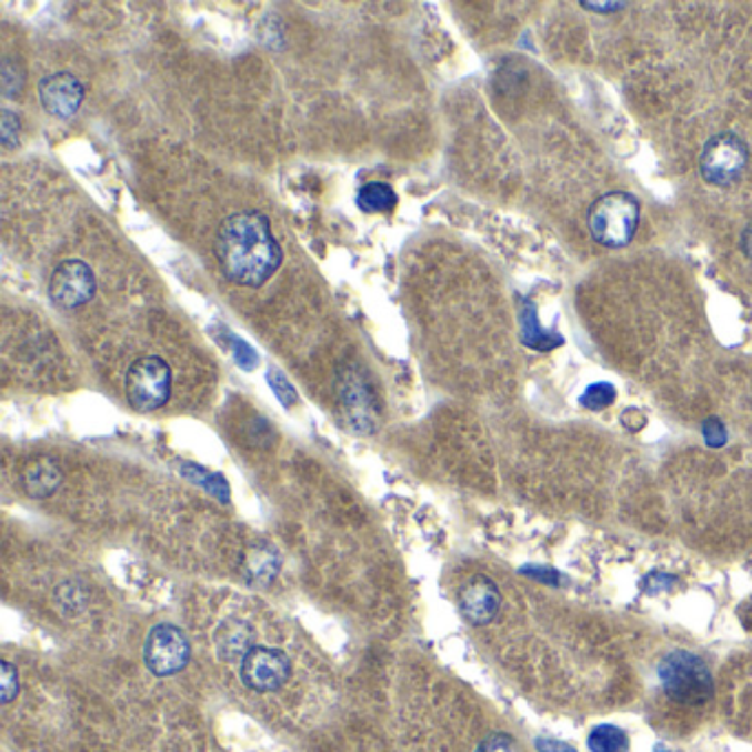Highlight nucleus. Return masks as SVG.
<instances>
[{"mask_svg": "<svg viewBox=\"0 0 752 752\" xmlns=\"http://www.w3.org/2000/svg\"><path fill=\"white\" fill-rule=\"evenodd\" d=\"M217 259L223 277L239 288H263L283 265L270 219L248 210L228 217L217 232Z\"/></svg>", "mask_w": 752, "mask_h": 752, "instance_id": "nucleus-1", "label": "nucleus"}, {"mask_svg": "<svg viewBox=\"0 0 752 752\" xmlns=\"http://www.w3.org/2000/svg\"><path fill=\"white\" fill-rule=\"evenodd\" d=\"M664 693L684 706H700L713 698V678L702 658L691 651H673L660 662Z\"/></svg>", "mask_w": 752, "mask_h": 752, "instance_id": "nucleus-2", "label": "nucleus"}, {"mask_svg": "<svg viewBox=\"0 0 752 752\" xmlns=\"http://www.w3.org/2000/svg\"><path fill=\"white\" fill-rule=\"evenodd\" d=\"M640 223V205L626 192H609L594 201L588 225L596 243L604 248H624L631 243Z\"/></svg>", "mask_w": 752, "mask_h": 752, "instance_id": "nucleus-3", "label": "nucleus"}, {"mask_svg": "<svg viewBox=\"0 0 752 752\" xmlns=\"http://www.w3.org/2000/svg\"><path fill=\"white\" fill-rule=\"evenodd\" d=\"M127 400L140 413L161 409L172 393V371L159 355L136 360L127 371Z\"/></svg>", "mask_w": 752, "mask_h": 752, "instance_id": "nucleus-4", "label": "nucleus"}, {"mask_svg": "<svg viewBox=\"0 0 752 752\" xmlns=\"http://www.w3.org/2000/svg\"><path fill=\"white\" fill-rule=\"evenodd\" d=\"M749 163V149L735 133H720L711 138L700 157V172L711 186L735 183Z\"/></svg>", "mask_w": 752, "mask_h": 752, "instance_id": "nucleus-5", "label": "nucleus"}, {"mask_svg": "<svg viewBox=\"0 0 752 752\" xmlns=\"http://www.w3.org/2000/svg\"><path fill=\"white\" fill-rule=\"evenodd\" d=\"M144 660L147 666L159 678L179 673L190 660V642L186 633L174 624L152 626L144 644Z\"/></svg>", "mask_w": 752, "mask_h": 752, "instance_id": "nucleus-6", "label": "nucleus"}, {"mask_svg": "<svg viewBox=\"0 0 752 752\" xmlns=\"http://www.w3.org/2000/svg\"><path fill=\"white\" fill-rule=\"evenodd\" d=\"M340 404L349 427L360 435H371L378 431V404L362 373L347 369L338 382Z\"/></svg>", "mask_w": 752, "mask_h": 752, "instance_id": "nucleus-7", "label": "nucleus"}, {"mask_svg": "<svg viewBox=\"0 0 752 752\" xmlns=\"http://www.w3.org/2000/svg\"><path fill=\"white\" fill-rule=\"evenodd\" d=\"M98 281L93 270L84 261H64L60 263L49 281V299L67 311H73L89 301H93Z\"/></svg>", "mask_w": 752, "mask_h": 752, "instance_id": "nucleus-8", "label": "nucleus"}, {"mask_svg": "<svg viewBox=\"0 0 752 752\" xmlns=\"http://www.w3.org/2000/svg\"><path fill=\"white\" fill-rule=\"evenodd\" d=\"M292 675V662L281 649L254 646L241 662V680L257 693L281 689Z\"/></svg>", "mask_w": 752, "mask_h": 752, "instance_id": "nucleus-9", "label": "nucleus"}, {"mask_svg": "<svg viewBox=\"0 0 752 752\" xmlns=\"http://www.w3.org/2000/svg\"><path fill=\"white\" fill-rule=\"evenodd\" d=\"M38 98L42 109L60 120H69L84 102V87L73 73H53L38 82Z\"/></svg>", "mask_w": 752, "mask_h": 752, "instance_id": "nucleus-10", "label": "nucleus"}, {"mask_svg": "<svg viewBox=\"0 0 752 752\" xmlns=\"http://www.w3.org/2000/svg\"><path fill=\"white\" fill-rule=\"evenodd\" d=\"M459 609L477 626L492 622L501 609L499 588L488 576H472L459 592Z\"/></svg>", "mask_w": 752, "mask_h": 752, "instance_id": "nucleus-11", "label": "nucleus"}, {"mask_svg": "<svg viewBox=\"0 0 752 752\" xmlns=\"http://www.w3.org/2000/svg\"><path fill=\"white\" fill-rule=\"evenodd\" d=\"M239 570H241V574H243V579L248 583H252L257 588H265V585H270L279 576L281 557L268 543H252L241 554Z\"/></svg>", "mask_w": 752, "mask_h": 752, "instance_id": "nucleus-12", "label": "nucleus"}, {"mask_svg": "<svg viewBox=\"0 0 752 752\" xmlns=\"http://www.w3.org/2000/svg\"><path fill=\"white\" fill-rule=\"evenodd\" d=\"M254 629L245 620H225L214 631V649L221 660L237 662L254 649Z\"/></svg>", "mask_w": 752, "mask_h": 752, "instance_id": "nucleus-13", "label": "nucleus"}, {"mask_svg": "<svg viewBox=\"0 0 752 752\" xmlns=\"http://www.w3.org/2000/svg\"><path fill=\"white\" fill-rule=\"evenodd\" d=\"M62 468L49 459V457H38L31 459L20 474V483L22 490L31 497V499H47L51 497L60 485H62Z\"/></svg>", "mask_w": 752, "mask_h": 752, "instance_id": "nucleus-14", "label": "nucleus"}, {"mask_svg": "<svg viewBox=\"0 0 752 752\" xmlns=\"http://www.w3.org/2000/svg\"><path fill=\"white\" fill-rule=\"evenodd\" d=\"M521 340L523 344H528L530 349H541V351H550L554 347H559L563 342L561 335L550 333L541 327L539 318H537V309L530 301H523V309H521Z\"/></svg>", "mask_w": 752, "mask_h": 752, "instance_id": "nucleus-15", "label": "nucleus"}, {"mask_svg": "<svg viewBox=\"0 0 752 752\" xmlns=\"http://www.w3.org/2000/svg\"><path fill=\"white\" fill-rule=\"evenodd\" d=\"M355 203L362 212L369 214H384L391 212L398 205V194L389 183L382 181H371L364 183L358 194H355Z\"/></svg>", "mask_w": 752, "mask_h": 752, "instance_id": "nucleus-16", "label": "nucleus"}, {"mask_svg": "<svg viewBox=\"0 0 752 752\" xmlns=\"http://www.w3.org/2000/svg\"><path fill=\"white\" fill-rule=\"evenodd\" d=\"M89 602V592L82 583H76V581H69V583H62L56 592V606L64 613V615H76L80 613Z\"/></svg>", "mask_w": 752, "mask_h": 752, "instance_id": "nucleus-17", "label": "nucleus"}, {"mask_svg": "<svg viewBox=\"0 0 752 752\" xmlns=\"http://www.w3.org/2000/svg\"><path fill=\"white\" fill-rule=\"evenodd\" d=\"M592 752H626L629 738L618 726H596L590 733Z\"/></svg>", "mask_w": 752, "mask_h": 752, "instance_id": "nucleus-18", "label": "nucleus"}, {"mask_svg": "<svg viewBox=\"0 0 752 752\" xmlns=\"http://www.w3.org/2000/svg\"><path fill=\"white\" fill-rule=\"evenodd\" d=\"M188 479H192L194 483H201L205 485V490H210L214 497H219L221 501H228L230 492H228V485L225 481L219 477V474H210L208 470L199 468V465H192V463H186L183 470H181Z\"/></svg>", "mask_w": 752, "mask_h": 752, "instance_id": "nucleus-19", "label": "nucleus"}, {"mask_svg": "<svg viewBox=\"0 0 752 752\" xmlns=\"http://www.w3.org/2000/svg\"><path fill=\"white\" fill-rule=\"evenodd\" d=\"M0 82H2V93L7 98H13L22 91V84H24V71L18 62L4 58L2 64H0Z\"/></svg>", "mask_w": 752, "mask_h": 752, "instance_id": "nucleus-20", "label": "nucleus"}, {"mask_svg": "<svg viewBox=\"0 0 752 752\" xmlns=\"http://www.w3.org/2000/svg\"><path fill=\"white\" fill-rule=\"evenodd\" d=\"M615 400V389L606 382H599V384H592L583 398H581V404L585 409H592V411H601V409H606L609 404H613Z\"/></svg>", "mask_w": 752, "mask_h": 752, "instance_id": "nucleus-21", "label": "nucleus"}, {"mask_svg": "<svg viewBox=\"0 0 752 752\" xmlns=\"http://www.w3.org/2000/svg\"><path fill=\"white\" fill-rule=\"evenodd\" d=\"M0 116H2L0 118V142H2V149L11 151L20 142V120L9 109H2Z\"/></svg>", "mask_w": 752, "mask_h": 752, "instance_id": "nucleus-22", "label": "nucleus"}, {"mask_svg": "<svg viewBox=\"0 0 752 752\" xmlns=\"http://www.w3.org/2000/svg\"><path fill=\"white\" fill-rule=\"evenodd\" d=\"M18 689H20V682H18L16 666L2 660L0 662V702L9 704L18 695Z\"/></svg>", "mask_w": 752, "mask_h": 752, "instance_id": "nucleus-23", "label": "nucleus"}, {"mask_svg": "<svg viewBox=\"0 0 752 752\" xmlns=\"http://www.w3.org/2000/svg\"><path fill=\"white\" fill-rule=\"evenodd\" d=\"M268 380H270V387L274 389L277 398H279L285 407H292V404L297 402V391L292 389V384L285 380L283 373H279L277 369H272V371L268 373Z\"/></svg>", "mask_w": 752, "mask_h": 752, "instance_id": "nucleus-24", "label": "nucleus"}, {"mask_svg": "<svg viewBox=\"0 0 752 752\" xmlns=\"http://www.w3.org/2000/svg\"><path fill=\"white\" fill-rule=\"evenodd\" d=\"M702 433H704V440L711 449H720V447L726 444V429L718 418L706 420L704 427H702Z\"/></svg>", "mask_w": 752, "mask_h": 752, "instance_id": "nucleus-25", "label": "nucleus"}, {"mask_svg": "<svg viewBox=\"0 0 752 752\" xmlns=\"http://www.w3.org/2000/svg\"><path fill=\"white\" fill-rule=\"evenodd\" d=\"M477 752H519L514 740L510 735H503V733H494L490 738H485Z\"/></svg>", "mask_w": 752, "mask_h": 752, "instance_id": "nucleus-26", "label": "nucleus"}, {"mask_svg": "<svg viewBox=\"0 0 752 752\" xmlns=\"http://www.w3.org/2000/svg\"><path fill=\"white\" fill-rule=\"evenodd\" d=\"M230 340L234 342L232 351H234L239 364H241L243 369H254V367H257V353L250 349V344H245V342L239 340L237 335H230Z\"/></svg>", "mask_w": 752, "mask_h": 752, "instance_id": "nucleus-27", "label": "nucleus"}, {"mask_svg": "<svg viewBox=\"0 0 752 752\" xmlns=\"http://www.w3.org/2000/svg\"><path fill=\"white\" fill-rule=\"evenodd\" d=\"M537 749L541 752H576L572 746H568L563 742H557V740H539Z\"/></svg>", "mask_w": 752, "mask_h": 752, "instance_id": "nucleus-28", "label": "nucleus"}, {"mask_svg": "<svg viewBox=\"0 0 752 752\" xmlns=\"http://www.w3.org/2000/svg\"><path fill=\"white\" fill-rule=\"evenodd\" d=\"M585 9H592V11H601V13H611V11H618L624 7V2H599V0H592V2H581Z\"/></svg>", "mask_w": 752, "mask_h": 752, "instance_id": "nucleus-29", "label": "nucleus"}, {"mask_svg": "<svg viewBox=\"0 0 752 752\" xmlns=\"http://www.w3.org/2000/svg\"><path fill=\"white\" fill-rule=\"evenodd\" d=\"M742 248H744V254L752 259V223L744 230L742 234Z\"/></svg>", "mask_w": 752, "mask_h": 752, "instance_id": "nucleus-30", "label": "nucleus"}]
</instances>
